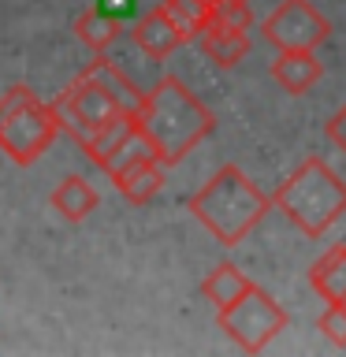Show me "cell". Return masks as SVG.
<instances>
[{
  "label": "cell",
  "instance_id": "1",
  "mask_svg": "<svg viewBox=\"0 0 346 357\" xmlns=\"http://www.w3.org/2000/svg\"><path fill=\"white\" fill-rule=\"evenodd\" d=\"M145 134H149L156 160L164 167L183 164L201 142L216 130V116L186 82H179L175 75L160 78L153 86V93H145V105L138 112Z\"/></svg>",
  "mask_w": 346,
  "mask_h": 357
},
{
  "label": "cell",
  "instance_id": "2",
  "mask_svg": "<svg viewBox=\"0 0 346 357\" xmlns=\"http://www.w3.org/2000/svg\"><path fill=\"white\" fill-rule=\"evenodd\" d=\"M186 208L212 238L231 250V245L246 242V234L268 216L272 197H268L239 164H223L220 172L186 201Z\"/></svg>",
  "mask_w": 346,
  "mask_h": 357
},
{
  "label": "cell",
  "instance_id": "3",
  "mask_svg": "<svg viewBox=\"0 0 346 357\" xmlns=\"http://www.w3.org/2000/svg\"><path fill=\"white\" fill-rule=\"evenodd\" d=\"M272 205L283 212L306 238H320L324 231L343 220L346 183L335 175V167L324 160V156H306V160L276 186Z\"/></svg>",
  "mask_w": 346,
  "mask_h": 357
},
{
  "label": "cell",
  "instance_id": "4",
  "mask_svg": "<svg viewBox=\"0 0 346 357\" xmlns=\"http://www.w3.org/2000/svg\"><path fill=\"white\" fill-rule=\"evenodd\" d=\"M60 134L52 100H41L30 86H11L0 97V149L11 164H38Z\"/></svg>",
  "mask_w": 346,
  "mask_h": 357
},
{
  "label": "cell",
  "instance_id": "5",
  "mask_svg": "<svg viewBox=\"0 0 346 357\" xmlns=\"http://www.w3.org/2000/svg\"><path fill=\"white\" fill-rule=\"evenodd\" d=\"M216 320H220V331H227V339L239 346L242 354H261L268 350L279 335L287 331V309L268 294L261 287H250L246 294L227 309H216Z\"/></svg>",
  "mask_w": 346,
  "mask_h": 357
},
{
  "label": "cell",
  "instance_id": "6",
  "mask_svg": "<svg viewBox=\"0 0 346 357\" xmlns=\"http://www.w3.org/2000/svg\"><path fill=\"white\" fill-rule=\"evenodd\" d=\"M60 130H67L75 142H86L93 130H100L105 123H112L116 116H130L127 108L116 100V93H108V86L100 82L93 71H82L60 97L52 100Z\"/></svg>",
  "mask_w": 346,
  "mask_h": 357
},
{
  "label": "cell",
  "instance_id": "7",
  "mask_svg": "<svg viewBox=\"0 0 346 357\" xmlns=\"http://www.w3.org/2000/svg\"><path fill=\"white\" fill-rule=\"evenodd\" d=\"M78 145H82V153L108 178L123 175L127 167L142 164V160H156V149H153V142H149V134H145L138 116H116L112 123H105V127L93 130Z\"/></svg>",
  "mask_w": 346,
  "mask_h": 357
},
{
  "label": "cell",
  "instance_id": "8",
  "mask_svg": "<svg viewBox=\"0 0 346 357\" xmlns=\"http://www.w3.org/2000/svg\"><path fill=\"white\" fill-rule=\"evenodd\" d=\"M261 33L279 52H290V49H313L317 52L320 45L331 38V22L324 19V11H317V4H309V0H279L276 11L261 22Z\"/></svg>",
  "mask_w": 346,
  "mask_h": 357
},
{
  "label": "cell",
  "instance_id": "9",
  "mask_svg": "<svg viewBox=\"0 0 346 357\" xmlns=\"http://www.w3.org/2000/svg\"><path fill=\"white\" fill-rule=\"evenodd\" d=\"M130 38H134V45H138L145 56H153V60H167L179 45H186L183 30L175 26V19L164 11V4L153 8V11H145V15L134 22Z\"/></svg>",
  "mask_w": 346,
  "mask_h": 357
},
{
  "label": "cell",
  "instance_id": "10",
  "mask_svg": "<svg viewBox=\"0 0 346 357\" xmlns=\"http://www.w3.org/2000/svg\"><path fill=\"white\" fill-rule=\"evenodd\" d=\"M272 78H276L279 89H287L290 97H301V93H309V89L324 78V63L317 60V52H313V49H290V52L276 56Z\"/></svg>",
  "mask_w": 346,
  "mask_h": 357
},
{
  "label": "cell",
  "instance_id": "11",
  "mask_svg": "<svg viewBox=\"0 0 346 357\" xmlns=\"http://www.w3.org/2000/svg\"><path fill=\"white\" fill-rule=\"evenodd\" d=\"M49 205L60 212L67 223H82V220H89V216L97 212L100 194L86 183L82 175H67V178H60V183H56V190L49 194Z\"/></svg>",
  "mask_w": 346,
  "mask_h": 357
},
{
  "label": "cell",
  "instance_id": "12",
  "mask_svg": "<svg viewBox=\"0 0 346 357\" xmlns=\"http://www.w3.org/2000/svg\"><path fill=\"white\" fill-rule=\"evenodd\" d=\"M197 41H201V52H205L216 67H223V71L239 67L246 60V52H250V38H246V30L220 26V22H212Z\"/></svg>",
  "mask_w": 346,
  "mask_h": 357
},
{
  "label": "cell",
  "instance_id": "13",
  "mask_svg": "<svg viewBox=\"0 0 346 357\" xmlns=\"http://www.w3.org/2000/svg\"><path fill=\"white\" fill-rule=\"evenodd\" d=\"M309 287L317 290L320 301H346V242L331 245L309 268Z\"/></svg>",
  "mask_w": 346,
  "mask_h": 357
},
{
  "label": "cell",
  "instance_id": "14",
  "mask_svg": "<svg viewBox=\"0 0 346 357\" xmlns=\"http://www.w3.org/2000/svg\"><path fill=\"white\" fill-rule=\"evenodd\" d=\"M250 287H253V279L246 275L239 264H231V261L216 264L205 279H201V294H205V301H212L216 309L234 305V301H239Z\"/></svg>",
  "mask_w": 346,
  "mask_h": 357
},
{
  "label": "cell",
  "instance_id": "15",
  "mask_svg": "<svg viewBox=\"0 0 346 357\" xmlns=\"http://www.w3.org/2000/svg\"><path fill=\"white\" fill-rule=\"evenodd\" d=\"M112 183H116V190L130 201V205H149L164 186V164L160 160H142V164L127 167L123 175H116Z\"/></svg>",
  "mask_w": 346,
  "mask_h": 357
},
{
  "label": "cell",
  "instance_id": "16",
  "mask_svg": "<svg viewBox=\"0 0 346 357\" xmlns=\"http://www.w3.org/2000/svg\"><path fill=\"white\" fill-rule=\"evenodd\" d=\"M75 33H78V41L89 45L93 52H105L119 38V19L108 15V8H86L82 15L75 19Z\"/></svg>",
  "mask_w": 346,
  "mask_h": 357
},
{
  "label": "cell",
  "instance_id": "17",
  "mask_svg": "<svg viewBox=\"0 0 346 357\" xmlns=\"http://www.w3.org/2000/svg\"><path fill=\"white\" fill-rule=\"evenodd\" d=\"M212 8H216V0H164V11L175 19L186 41H197L212 26Z\"/></svg>",
  "mask_w": 346,
  "mask_h": 357
},
{
  "label": "cell",
  "instance_id": "18",
  "mask_svg": "<svg viewBox=\"0 0 346 357\" xmlns=\"http://www.w3.org/2000/svg\"><path fill=\"white\" fill-rule=\"evenodd\" d=\"M212 22H220V26H234V30H250L253 26L250 0H216V8H212Z\"/></svg>",
  "mask_w": 346,
  "mask_h": 357
},
{
  "label": "cell",
  "instance_id": "19",
  "mask_svg": "<svg viewBox=\"0 0 346 357\" xmlns=\"http://www.w3.org/2000/svg\"><path fill=\"white\" fill-rule=\"evenodd\" d=\"M317 328L331 346H346V305L343 301H328V309L320 312Z\"/></svg>",
  "mask_w": 346,
  "mask_h": 357
},
{
  "label": "cell",
  "instance_id": "20",
  "mask_svg": "<svg viewBox=\"0 0 346 357\" xmlns=\"http://www.w3.org/2000/svg\"><path fill=\"white\" fill-rule=\"evenodd\" d=\"M328 138H331L335 145H339L343 153H346V105H343L339 112H335L331 119H328Z\"/></svg>",
  "mask_w": 346,
  "mask_h": 357
},
{
  "label": "cell",
  "instance_id": "21",
  "mask_svg": "<svg viewBox=\"0 0 346 357\" xmlns=\"http://www.w3.org/2000/svg\"><path fill=\"white\" fill-rule=\"evenodd\" d=\"M343 305H346V301H343Z\"/></svg>",
  "mask_w": 346,
  "mask_h": 357
}]
</instances>
